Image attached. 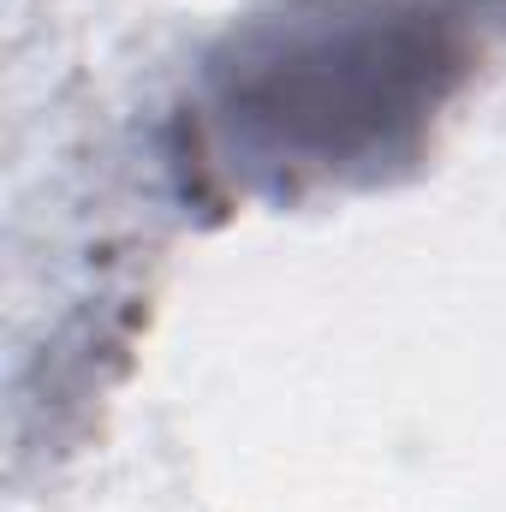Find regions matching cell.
Returning <instances> with one entry per match:
<instances>
[{
	"mask_svg": "<svg viewBox=\"0 0 506 512\" xmlns=\"http://www.w3.org/2000/svg\"><path fill=\"white\" fill-rule=\"evenodd\" d=\"M477 66L459 0H280L203 60L197 131L268 197L381 185L423 161Z\"/></svg>",
	"mask_w": 506,
	"mask_h": 512,
	"instance_id": "1",
	"label": "cell"
}]
</instances>
